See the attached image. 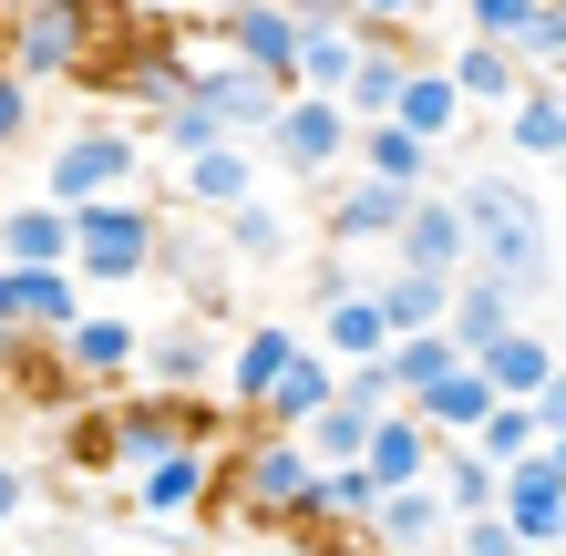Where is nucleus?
<instances>
[{
  "label": "nucleus",
  "instance_id": "obj_16",
  "mask_svg": "<svg viewBox=\"0 0 566 556\" xmlns=\"http://www.w3.org/2000/svg\"><path fill=\"white\" fill-rule=\"evenodd\" d=\"M474 371H484L494 402H536V391L556 381V331H546V319H525V331H505V340L474 350Z\"/></svg>",
  "mask_w": 566,
  "mask_h": 556
},
{
  "label": "nucleus",
  "instance_id": "obj_10",
  "mask_svg": "<svg viewBox=\"0 0 566 556\" xmlns=\"http://www.w3.org/2000/svg\"><path fill=\"white\" fill-rule=\"evenodd\" d=\"M310 350V331H289V319H248L238 340H227V361H217V402L227 422H258V402H269V381Z\"/></svg>",
  "mask_w": 566,
  "mask_h": 556
},
{
  "label": "nucleus",
  "instance_id": "obj_21",
  "mask_svg": "<svg viewBox=\"0 0 566 556\" xmlns=\"http://www.w3.org/2000/svg\"><path fill=\"white\" fill-rule=\"evenodd\" d=\"M73 258V217L52 196H0V269H62Z\"/></svg>",
  "mask_w": 566,
  "mask_h": 556
},
{
  "label": "nucleus",
  "instance_id": "obj_33",
  "mask_svg": "<svg viewBox=\"0 0 566 556\" xmlns=\"http://www.w3.org/2000/svg\"><path fill=\"white\" fill-rule=\"evenodd\" d=\"M350 289H360V269H350V258H329V248L310 258V269H298V300H310V319H319L329 300H350Z\"/></svg>",
  "mask_w": 566,
  "mask_h": 556
},
{
  "label": "nucleus",
  "instance_id": "obj_37",
  "mask_svg": "<svg viewBox=\"0 0 566 556\" xmlns=\"http://www.w3.org/2000/svg\"><path fill=\"white\" fill-rule=\"evenodd\" d=\"M279 11H289L298 31H340V21H350V0H279Z\"/></svg>",
  "mask_w": 566,
  "mask_h": 556
},
{
  "label": "nucleus",
  "instance_id": "obj_7",
  "mask_svg": "<svg viewBox=\"0 0 566 556\" xmlns=\"http://www.w3.org/2000/svg\"><path fill=\"white\" fill-rule=\"evenodd\" d=\"M176 104H186V114H207L227 145H258V135H269V114H279V83L238 73L227 52H196V62H186V83H176Z\"/></svg>",
  "mask_w": 566,
  "mask_h": 556
},
{
  "label": "nucleus",
  "instance_id": "obj_38",
  "mask_svg": "<svg viewBox=\"0 0 566 556\" xmlns=\"http://www.w3.org/2000/svg\"><path fill=\"white\" fill-rule=\"evenodd\" d=\"M227 11H248V0H186V21H227Z\"/></svg>",
  "mask_w": 566,
  "mask_h": 556
},
{
  "label": "nucleus",
  "instance_id": "obj_12",
  "mask_svg": "<svg viewBox=\"0 0 566 556\" xmlns=\"http://www.w3.org/2000/svg\"><path fill=\"white\" fill-rule=\"evenodd\" d=\"M269 186V166H258V145H207L176 166V196H165V217H227L248 207V196Z\"/></svg>",
  "mask_w": 566,
  "mask_h": 556
},
{
  "label": "nucleus",
  "instance_id": "obj_31",
  "mask_svg": "<svg viewBox=\"0 0 566 556\" xmlns=\"http://www.w3.org/2000/svg\"><path fill=\"white\" fill-rule=\"evenodd\" d=\"M31 495H42V484H31V464H21L11 443H0V546H11V536L31 526Z\"/></svg>",
  "mask_w": 566,
  "mask_h": 556
},
{
  "label": "nucleus",
  "instance_id": "obj_32",
  "mask_svg": "<svg viewBox=\"0 0 566 556\" xmlns=\"http://www.w3.org/2000/svg\"><path fill=\"white\" fill-rule=\"evenodd\" d=\"M62 453H73L83 474H114L104 464V402H73V412H62Z\"/></svg>",
  "mask_w": 566,
  "mask_h": 556
},
{
  "label": "nucleus",
  "instance_id": "obj_6",
  "mask_svg": "<svg viewBox=\"0 0 566 556\" xmlns=\"http://www.w3.org/2000/svg\"><path fill=\"white\" fill-rule=\"evenodd\" d=\"M258 166H279L289 186H340L350 176V114L319 104V93H279L269 135H258Z\"/></svg>",
  "mask_w": 566,
  "mask_h": 556
},
{
  "label": "nucleus",
  "instance_id": "obj_27",
  "mask_svg": "<svg viewBox=\"0 0 566 556\" xmlns=\"http://www.w3.org/2000/svg\"><path fill=\"white\" fill-rule=\"evenodd\" d=\"M350 52H360V21H340V31H298V52H289V93H340V73H350Z\"/></svg>",
  "mask_w": 566,
  "mask_h": 556
},
{
  "label": "nucleus",
  "instance_id": "obj_30",
  "mask_svg": "<svg viewBox=\"0 0 566 556\" xmlns=\"http://www.w3.org/2000/svg\"><path fill=\"white\" fill-rule=\"evenodd\" d=\"M536 11H546V0H463V21H474L463 42H494V52H505V42H515V31L536 21Z\"/></svg>",
  "mask_w": 566,
  "mask_h": 556
},
{
  "label": "nucleus",
  "instance_id": "obj_2",
  "mask_svg": "<svg viewBox=\"0 0 566 556\" xmlns=\"http://www.w3.org/2000/svg\"><path fill=\"white\" fill-rule=\"evenodd\" d=\"M124 21H135V0H21V11H0V73L31 93L83 83Z\"/></svg>",
  "mask_w": 566,
  "mask_h": 556
},
{
  "label": "nucleus",
  "instance_id": "obj_35",
  "mask_svg": "<svg viewBox=\"0 0 566 556\" xmlns=\"http://www.w3.org/2000/svg\"><path fill=\"white\" fill-rule=\"evenodd\" d=\"M422 11H453V0H350V21H371V31H412Z\"/></svg>",
  "mask_w": 566,
  "mask_h": 556
},
{
  "label": "nucleus",
  "instance_id": "obj_18",
  "mask_svg": "<svg viewBox=\"0 0 566 556\" xmlns=\"http://www.w3.org/2000/svg\"><path fill=\"white\" fill-rule=\"evenodd\" d=\"M227 453V443H217ZM217 453H165V464L135 474V515H155V526H186V515H207L217 495Z\"/></svg>",
  "mask_w": 566,
  "mask_h": 556
},
{
  "label": "nucleus",
  "instance_id": "obj_1",
  "mask_svg": "<svg viewBox=\"0 0 566 556\" xmlns=\"http://www.w3.org/2000/svg\"><path fill=\"white\" fill-rule=\"evenodd\" d=\"M453 217H463V248H474V279H505L525 319H546L556 300V186H525V176H463L443 186Z\"/></svg>",
  "mask_w": 566,
  "mask_h": 556
},
{
  "label": "nucleus",
  "instance_id": "obj_24",
  "mask_svg": "<svg viewBox=\"0 0 566 556\" xmlns=\"http://www.w3.org/2000/svg\"><path fill=\"white\" fill-rule=\"evenodd\" d=\"M360 536H371L381 556H432V546H443V505H432V484H402V495H381Z\"/></svg>",
  "mask_w": 566,
  "mask_h": 556
},
{
  "label": "nucleus",
  "instance_id": "obj_17",
  "mask_svg": "<svg viewBox=\"0 0 566 556\" xmlns=\"http://www.w3.org/2000/svg\"><path fill=\"white\" fill-rule=\"evenodd\" d=\"M505 155L536 186H556V155H566V93L556 83H525L515 104H505Z\"/></svg>",
  "mask_w": 566,
  "mask_h": 556
},
{
  "label": "nucleus",
  "instance_id": "obj_9",
  "mask_svg": "<svg viewBox=\"0 0 566 556\" xmlns=\"http://www.w3.org/2000/svg\"><path fill=\"white\" fill-rule=\"evenodd\" d=\"M135 350H145V331H135L124 310H83L73 331L52 340V361L73 371V391H83V402H104V391H124V381H135Z\"/></svg>",
  "mask_w": 566,
  "mask_h": 556
},
{
  "label": "nucleus",
  "instance_id": "obj_29",
  "mask_svg": "<svg viewBox=\"0 0 566 556\" xmlns=\"http://www.w3.org/2000/svg\"><path fill=\"white\" fill-rule=\"evenodd\" d=\"M453 361H463V350H453L443 331H412V340H391V350H381V371H391V391H402V402H422V391L443 381Z\"/></svg>",
  "mask_w": 566,
  "mask_h": 556
},
{
  "label": "nucleus",
  "instance_id": "obj_25",
  "mask_svg": "<svg viewBox=\"0 0 566 556\" xmlns=\"http://www.w3.org/2000/svg\"><path fill=\"white\" fill-rule=\"evenodd\" d=\"M360 289H371V310H381L391 340L443 331V300H453V279H412V269H381V279H360Z\"/></svg>",
  "mask_w": 566,
  "mask_h": 556
},
{
  "label": "nucleus",
  "instance_id": "obj_28",
  "mask_svg": "<svg viewBox=\"0 0 566 556\" xmlns=\"http://www.w3.org/2000/svg\"><path fill=\"white\" fill-rule=\"evenodd\" d=\"M371 422H381V412H350V402H340V391H329V402H319L310 422H298V433H289V443H298V453H310V464H360V433H371Z\"/></svg>",
  "mask_w": 566,
  "mask_h": 556
},
{
  "label": "nucleus",
  "instance_id": "obj_8",
  "mask_svg": "<svg viewBox=\"0 0 566 556\" xmlns=\"http://www.w3.org/2000/svg\"><path fill=\"white\" fill-rule=\"evenodd\" d=\"M494 526L525 556H556V536H566V453H525V464L494 474Z\"/></svg>",
  "mask_w": 566,
  "mask_h": 556
},
{
  "label": "nucleus",
  "instance_id": "obj_34",
  "mask_svg": "<svg viewBox=\"0 0 566 556\" xmlns=\"http://www.w3.org/2000/svg\"><path fill=\"white\" fill-rule=\"evenodd\" d=\"M340 402H350V412H391L402 391H391V371H381V361H350V371H340Z\"/></svg>",
  "mask_w": 566,
  "mask_h": 556
},
{
  "label": "nucleus",
  "instance_id": "obj_13",
  "mask_svg": "<svg viewBox=\"0 0 566 556\" xmlns=\"http://www.w3.org/2000/svg\"><path fill=\"white\" fill-rule=\"evenodd\" d=\"M217 361H227V340L207 331V319H176V331H145L135 381H145V391H176V402H196V391H217Z\"/></svg>",
  "mask_w": 566,
  "mask_h": 556
},
{
  "label": "nucleus",
  "instance_id": "obj_26",
  "mask_svg": "<svg viewBox=\"0 0 566 556\" xmlns=\"http://www.w3.org/2000/svg\"><path fill=\"white\" fill-rule=\"evenodd\" d=\"M432 62H443V83L463 93V104H494V114H505L515 93H525L515 52H494V42H453V52H432Z\"/></svg>",
  "mask_w": 566,
  "mask_h": 556
},
{
  "label": "nucleus",
  "instance_id": "obj_11",
  "mask_svg": "<svg viewBox=\"0 0 566 556\" xmlns=\"http://www.w3.org/2000/svg\"><path fill=\"white\" fill-rule=\"evenodd\" d=\"M381 258H391V269H412V279H463V269H474V248H463V217H453V196H443V186H432V196H412Z\"/></svg>",
  "mask_w": 566,
  "mask_h": 556
},
{
  "label": "nucleus",
  "instance_id": "obj_15",
  "mask_svg": "<svg viewBox=\"0 0 566 556\" xmlns=\"http://www.w3.org/2000/svg\"><path fill=\"white\" fill-rule=\"evenodd\" d=\"M217 238H227V269H289V258H298V217H289V196L258 186L248 207L217 217Z\"/></svg>",
  "mask_w": 566,
  "mask_h": 556
},
{
  "label": "nucleus",
  "instance_id": "obj_23",
  "mask_svg": "<svg viewBox=\"0 0 566 556\" xmlns=\"http://www.w3.org/2000/svg\"><path fill=\"white\" fill-rule=\"evenodd\" d=\"M391 124H402L412 145H432V155L453 145V124H463V93L443 83V62H432V52H412V73H402V93H391Z\"/></svg>",
  "mask_w": 566,
  "mask_h": 556
},
{
  "label": "nucleus",
  "instance_id": "obj_5",
  "mask_svg": "<svg viewBox=\"0 0 566 556\" xmlns=\"http://www.w3.org/2000/svg\"><path fill=\"white\" fill-rule=\"evenodd\" d=\"M42 196H52L62 217L93 207V196H145V135H135V124H114V114L62 124L52 155H42Z\"/></svg>",
  "mask_w": 566,
  "mask_h": 556
},
{
  "label": "nucleus",
  "instance_id": "obj_39",
  "mask_svg": "<svg viewBox=\"0 0 566 556\" xmlns=\"http://www.w3.org/2000/svg\"><path fill=\"white\" fill-rule=\"evenodd\" d=\"M0 11H21V0H0Z\"/></svg>",
  "mask_w": 566,
  "mask_h": 556
},
{
  "label": "nucleus",
  "instance_id": "obj_3",
  "mask_svg": "<svg viewBox=\"0 0 566 556\" xmlns=\"http://www.w3.org/2000/svg\"><path fill=\"white\" fill-rule=\"evenodd\" d=\"M227 433H238V422H227L217 391H196V402L145 391V381L104 391V464H114V474H145V464H165V453H217Z\"/></svg>",
  "mask_w": 566,
  "mask_h": 556
},
{
  "label": "nucleus",
  "instance_id": "obj_36",
  "mask_svg": "<svg viewBox=\"0 0 566 556\" xmlns=\"http://www.w3.org/2000/svg\"><path fill=\"white\" fill-rule=\"evenodd\" d=\"M21 145H31V83L0 73V155H21Z\"/></svg>",
  "mask_w": 566,
  "mask_h": 556
},
{
  "label": "nucleus",
  "instance_id": "obj_19",
  "mask_svg": "<svg viewBox=\"0 0 566 556\" xmlns=\"http://www.w3.org/2000/svg\"><path fill=\"white\" fill-rule=\"evenodd\" d=\"M350 166L371 176V186H402V196H432V186H443V155L412 145L402 124H350Z\"/></svg>",
  "mask_w": 566,
  "mask_h": 556
},
{
  "label": "nucleus",
  "instance_id": "obj_20",
  "mask_svg": "<svg viewBox=\"0 0 566 556\" xmlns=\"http://www.w3.org/2000/svg\"><path fill=\"white\" fill-rule=\"evenodd\" d=\"M432 453H443V443H432L422 422H412L402 402H391V412L371 422V433H360V474H371L381 495H402V484H432Z\"/></svg>",
  "mask_w": 566,
  "mask_h": 556
},
{
  "label": "nucleus",
  "instance_id": "obj_4",
  "mask_svg": "<svg viewBox=\"0 0 566 556\" xmlns=\"http://www.w3.org/2000/svg\"><path fill=\"white\" fill-rule=\"evenodd\" d=\"M155 248H165V196H93V207H73V289L93 300V289H135L155 279Z\"/></svg>",
  "mask_w": 566,
  "mask_h": 556
},
{
  "label": "nucleus",
  "instance_id": "obj_14",
  "mask_svg": "<svg viewBox=\"0 0 566 556\" xmlns=\"http://www.w3.org/2000/svg\"><path fill=\"white\" fill-rule=\"evenodd\" d=\"M402 207H412V196H402V186H371V176L329 186V196H319V248H329V258L391 248V227H402Z\"/></svg>",
  "mask_w": 566,
  "mask_h": 556
},
{
  "label": "nucleus",
  "instance_id": "obj_22",
  "mask_svg": "<svg viewBox=\"0 0 566 556\" xmlns=\"http://www.w3.org/2000/svg\"><path fill=\"white\" fill-rule=\"evenodd\" d=\"M505 331H525L515 289H505V279H474V269H463V279H453V300H443V340L463 350V361H474V350H484V340H505Z\"/></svg>",
  "mask_w": 566,
  "mask_h": 556
},
{
  "label": "nucleus",
  "instance_id": "obj_40",
  "mask_svg": "<svg viewBox=\"0 0 566 556\" xmlns=\"http://www.w3.org/2000/svg\"><path fill=\"white\" fill-rule=\"evenodd\" d=\"M432 556H443V546H432Z\"/></svg>",
  "mask_w": 566,
  "mask_h": 556
}]
</instances>
